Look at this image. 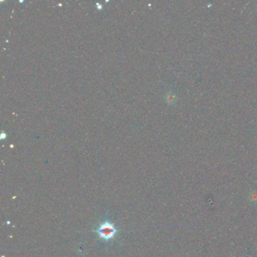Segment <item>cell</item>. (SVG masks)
Returning <instances> with one entry per match:
<instances>
[{
	"instance_id": "cell-1",
	"label": "cell",
	"mask_w": 257,
	"mask_h": 257,
	"mask_svg": "<svg viewBox=\"0 0 257 257\" xmlns=\"http://www.w3.org/2000/svg\"><path fill=\"white\" fill-rule=\"evenodd\" d=\"M93 231L103 242L112 241L118 234V228L109 219H105L103 222H100Z\"/></svg>"
}]
</instances>
